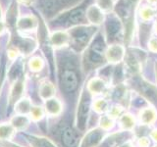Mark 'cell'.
Returning <instances> with one entry per match:
<instances>
[{"instance_id":"obj_1","label":"cell","mask_w":157,"mask_h":147,"mask_svg":"<svg viewBox=\"0 0 157 147\" xmlns=\"http://www.w3.org/2000/svg\"><path fill=\"white\" fill-rule=\"evenodd\" d=\"M25 76L23 75L17 78L16 81H14L11 88H10L9 95H8V105L10 107H14L15 104L24 97V92H25Z\"/></svg>"},{"instance_id":"obj_2","label":"cell","mask_w":157,"mask_h":147,"mask_svg":"<svg viewBox=\"0 0 157 147\" xmlns=\"http://www.w3.org/2000/svg\"><path fill=\"white\" fill-rule=\"evenodd\" d=\"M78 78L75 71L65 70L60 77V86L66 93H72L78 88Z\"/></svg>"},{"instance_id":"obj_3","label":"cell","mask_w":157,"mask_h":147,"mask_svg":"<svg viewBox=\"0 0 157 147\" xmlns=\"http://www.w3.org/2000/svg\"><path fill=\"white\" fill-rule=\"evenodd\" d=\"M16 27L18 31L21 32H33L38 27V20L33 15H26L17 20Z\"/></svg>"},{"instance_id":"obj_4","label":"cell","mask_w":157,"mask_h":147,"mask_svg":"<svg viewBox=\"0 0 157 147\" xmlns=\"http://www.w3.org/2000/svg\"><path fill=\"white\" fill-rule=\"evenodd\" d=\"M70 37L73 42V45L78 48H81L87 43L88 39L90 37V31H86V28H78L75 31H73L72 33H70Z\"/></svg>"},{"instance_id":"obj_5","label":"cell","mask_w":157,"mask_h":147,"mask_svg":"<svg viewBox=\"0 0 157 147\" xmlns=\"http://www.w3.org/2000/svg\"><path fill=\"white\" fill-rule=\"evenodd\" d=\"M49 40L53 48H62L68 45V43L71 41L70 33L66 31L53 32L49 36Z\"/></svg>"},{"instance_id":"obj_6","label":"cell","mask_w":157,"mask_h":147,"mask_svg":"<svg viewBox=\"0 0 157 147\" xmlns=\"http://www.w3.org/2000/svg\"><path fill=\"white\" fill-rule=\"evenodd\" d=\"M125 55V49L119 44H113L105 51V57L110 63H119L123 60Z\"/></svg>"},{"instance_id":"obj_7","label":"cell","mask_w":157,"mask_h":147,"mask_svg":"<svg viewBox=\"0 0 157 147\" xmlns=\"http://www.w3.org/2000/svg\"><path fill=\"white\" fill-rule=\"evenodd\" d=\"M86 18L92 24L98 26L104 21V13L102 12V10H100V8L96 4L90 5L86 11Z\"/></svg>"},{"instance_id":"obj_8","label":"cell","mask_w":157,"mask_h":147,"mask_svg":"<svg viewBox=\"0 0 157 147\" xmlns=\"http://www.w3.org/2000/svg\"><path fill=\"white\" fill-rule=\"evenodd\" d=\"M27 141L31 147H58L53 141L45 136L36 134H25Z\"/></svg>"},{"instance_id":"obj_9","label":"cell","mask_w":157,"mask_h":147,"mask_svg":"<svg viewBox=\"0 0 157 147\" xmlns=\"http://www.w3.org/2000/svg\"><path fill=\"white\" fill-rule=\"evenodd\" d=\"M63 105L61 101L56 97H52L47 99L44 103V111L45 114L50 117H57L62 113Z\"/></svg>"},{"instance_id":"obj_10","label":"cell","mask_w":157,"mask_h":147,"mask_svg":"<svg viewBox=\"0 0 157 147\" xmlns=\"http://www.w3.org/2000/svg\"><path fill=\"white\" fill-rule=\"evenodd\" d=\"M139 121L140 125L151 126L157 121V111L152 107H145L140 111Z\"/></svg>"},{"instance_id":"obj_11","label":"cell","mask_w":157,"mask_h":147,"mask_svg":"<svg viewBox=\"0 0 157 147\" xmlns=\"http://www.w3.org/2000/svg\"><path fill=\"white\" fill-rule=\"evenodd\" d=\"M10 124L12 125L16 131H24L27 130V127L31 124V118L29 117V115L17 114L11 119Z\"/></svg>"},{"instance_id":"obj_12","label":"cell","mask_w":157,"mask_h":147,"mask_svg":"<svg viewBox=\"0 0 157 147\" xmlns=\"http://www.w3.org/2000/svg\"><path fill=\"white\" fill-rule=\"evenodd\" d=\"M55 93H56L55 86H54V85L50 81H43L40 83V85H39L38 94H39V97L44 101H46L47 99H50L52 97H55Z\"/></svg>"},{"instance_id":"obj_13","label":"cell","mask_w":157,"mask_h":147,"mask_svg":"<svg viewBox=\"0 0 157 147\" xmlns=\"http://www.w3.org/2000/svg\"><path fill=\"white\" fill-rule=\"evenodd\" d=\"M87 92L92 95H98L104 92L106 82L100 77H93L87 83Z\"/></svg>"},{"instance_id":"obj_14","label":"cell","mask_w":157,"mask_h":147,"mask_svg":"<svg viewBox=\"0 0 157 147\" xmlns=\"http://www.w3.org/2000/svg\"><path fill=\"white\" fill-rule=\"evenodd\" d=\"M61 140L65 147H75L78 143V136L71 127H65L61 131Z\"/></svg>"},{"instance_id":"obj_15","label":"cell","mask_w":157,"mask_h":147,"mask_svg":"<svg viewBox=\"0 0 157 147\" xmlns=\"http://www.w3.org/2000/svg\"><path fill=\"white\" fill-rule=\"evenodd\" d=\"M14 108H15V112H16L17 114L29 115V112H31L33 108V104H32V101L29 100V98L23 97L22 99H20L16 104H15Z\"/></svg>"},{"instance_id":"obj_16","label":"cell","mask_w":157,"mask_h":147,"mask_svg":"<svg viewBox=\"0 0 157 147\" xmlns=\"http://www.w3.org/2000/svg\"><path fill=\"white\" fill-rule=\"evenodd\" d=\"M15 129L10 123H3L0 124V141H10L15 134Z\"/></svg>"},{"instance_id":"obj_17","label":"cell","mask_w":157,"mask_h":147,"mask_svg":"<svg viewBox=\"0 0 157 147\" xmlns=\"http://www.w3.org/2000/svg\"><path fill=\"white\" fill-rule=\"evenodd\" d=\"M98 138H99V132H98V130H91L83 137L80 147H93L97 143Z\"/></svg>"},{"instance_id":"obj_18","label":"cell","mask_w":157,"mask_h":147,"mask_svg":"<svg viewBox=\"0 0 157 147\" xmlns=\"http://www.w3.org/2000/svg\"><path fill=\"white\" fill-rule=\"evenodd\" d=\"M136 126L135 117L127 113L120 117V126L124 130H132Z\"/></svg>"},{"instance_id":"obj_19","label":"cell","mask_w":157,"mask_h":147,"mask_svg":"<svg viewBox=\"0 0 157 147\" xmlns=\"http://www.w3.org/2000/svg\"><path fill=\"white\" fill-rule=\"evenodd\" d=\"M29 70L33 73H38L40 72L44 68V61L43 59L39 56H34L29 59Z\"/></svg>"},{"instance_id":"obj_20","label":"cell","mask_w":157,"mask_h":147,"mask_svg":"<svg viewBox=\"0 0 157 147\" xmlns=\"http://www.w3.org/2000/svg\"><path fill=\"white\" fill-rule=\"evenodd\" d=\"M92 107L93 110H94L96 113H104L107 112L109 107H108V101L105 99V98H97L94 101L92 102Z\"/></svg>"},{"instance_id":"obj_21","label":"cell","mask_w":157,"mask_h":147,"mask_svg":"<svg viewBox=\"0 0 157 147\" xmlns=\"http://www.w3.org/2000/svg\"><path fill=\"white\" fill-rule=\"evenodd\" d=\"M44 115H45L44 108H42L40 106H33L29 116L31 118V120H33L34 122H38L43 119Z\"/></svg>"},{"instance_id":"obj_22","label":"cell","mask_w":157,"mask_h":147,"mask_svg":"<svg viewBox=\"0 0 157 147\" xmlns=\"http://www.w3.org/2000/svg\"><path fill=\"white\" fill-rule=\"evenodd\" d=\"M86 19V12L82 9H78L71 13L70 17H69V21L72 24H78L82 23Z\"/></svg>"},{"instance_id":"obj_23","label":"cell","mask_w":157,"mask_h":147,"mask_svg":"<svg viewBox=\"0 0 157 147\" xmlns=\"http://www.w3.org/2000/svg\"><path fill=\"white\" fill-rule=\"evenodd\" d=\"M23 65L22 63L17 62L15 65L12 67V69L9 72V77L11 78V81H16L17 78H19L20 77L23 76Z\"/></svg>"},{"instance_id":"obj_24","label":"cell","mask_w":157,"mask_h":147,"mask_svg":"<svg viewBox=\"0 0 157 147\" xmlns=\"http://www.w3.org/2000/svg\"><path fill=\"white\" fill-rule=\"evenodd\" d=\"M96 5L102 10L103 13L111 12L114 8V0H96Z\"/></svg>"},{"instance_id":"obj_25","label":"cell","mask_w":157,"mask_h":147,"mask_svg":"<svg viewBox=\"0 0 157 147\" xmlns=\"http://www.w3.org/2000/svg\"><path fill=\"white\" fill-rule=\"evenodd\" d=\"M154 10L152 9L150 6H144L140 11V19L142 21H150L152 20V18L154 17Z\"/></svg>"},{"instance_id":"obj_26","label":"cell","mask_w":157,"mask_h":147,"mask_svg":"<svg viewBox=\"0 0 157 147\" xmlns=\"http://www.w3.org/2000/svg\"><path fill=\"white\" fill-rule=\"evenodd\" d=\"M124 112V107L121 106L120 104H116L114 106H112L111 108L109 107V109L107 111V115L109 116L111 119L115 120L117 118H120L121 114Z\"/></svg>"},{"instance_id":"obj_27","label":"cell","mask_w":157,"mask_h":147,"mask_svg":"<svg viewBox=\"0 0 157 147\" xmlns=\"http://www.w3.org/2000/svg\"><path fill=\"white\" fill-rule=\"evenodd\" d=\"M99 124L102 130H109L114 126V120L111 119V118L106 114V115H103L100 118Z\"/></svg>"},{"instance_id":"obj_28","label":"cell","mask_w":157,"mask_h":147,"mask_svg":"<svg viewBox=\"0 0 157 147\" xmlns=\"http://www.w3.org/2000/svg\"><path fill=\"white\" fill-rule=\"evenodd\" d=\"M148 48L150 51L157 53V36H153L149 39Z\"/></svg>"},{"instance_id":"obj_29","label":"cell","mask_w":157,"mask_h":147,"mask_svg":"<svg viewBox=\"0 0 157 147\" xmlns=\"http://www.w3.org/2000/svg\"><path fill=\"white\" fill-rule=\"evenodd\" d=\"M150 140L148 137H140L137 141V146L139 147H149Z\"/></svg>"},{"instance_id":"obj_30","label":"cell","mask_w":157,"mask_h":147,"mask_svg":"<svg viewBox=\"0 0 157 147\" xmlns=\"http://www.w3.org/2000/svg\"><path fill=\"white\" fill-rule=\"evenodd\" d=\"M58 1L62 5V6L68 7V6H71V5L77 4L78 0H58Z\"/></svg>"},{"instance_id":"obj_31","label":"cell","mask_w":157,"mask_h":147,"mask_svg":"<svg viewBox=\"0 0 157 147\" xmlns=\"http://www.w3.org/2000/svg\"><path fill=\"white\" fill-rule=\"evenodd\" d=\"M1 145L3 147H22L18 144H15V143H12V142L10 141H4V142H1Z\"/></svg>"},{"instance_id":"obj_32","label":"cell","mask_w":157,"mask_h":147,"mask_svg":"<svg viewBox=\"0 0 157 147\" xmlns=\"http://www.w3.org/2000/svg\"><path fill=\"white\" fill-rule=\"evenodd\" d=\"M150 137L152 139H153L155 142H157V129L153 130L151 132H150Z\"/></svg>"},{"instance_id":"obj_33","label":"cell","mask_w":157,"mask_h":147,"mask_svg":"<svg viewBox=\"0 0 157 147\" xmlns=\"http://www.w3.org/2000/svg\"><path fill=\"white\" fill-rule=\"evenodd\" d=\"M3 81H4V71L1 70V71H0V91H1V87H2Z\"/></svg>"},{"instance_id":"obj_34","label":"cell","mask_w":157,"mask_h":147,"mask_svg":"<svg viewBox=\"0 0 157 147\" xmlns=\"http://www.w3.org/2000/svg\"><path fill=\"white\" fill-rule=\"evenodd\" d=\"M119 147H135V144L132 143V142H131V141H128V142H125L124 144H122Z\"/></svg>"},{"instance_id":"obj_35","label":"cell","mask_w":157,"mask_h":147,"mask_svg":"<svg viewBox=\"0 0 157 147\" xmlns=\"http://www.w3.org/2000/svg\"><path fill=\"white\" fill-rule=\"evenodd\" d=\"M127 2L129 5H136L140 2V0H127Z\"/></svg>"},{"instance_id":"obj_36","label":"cell","mask_w":157,"mask_h":147,"mask_svg":"<svg viewBox=\"0 0 157 147\" xmlns=\"http://www.w3.org/2000/svg\"><path fill=\"white\" fill-rule=\"evenodd\" d=\"M4 29H5V24L2 21H0V36H1L2 32H4Z\"/></svg>"},{"instance_id":"obj_37","label":"cell","mask_w":157,"mask_h":147,"mask_svg":"<svg viewBox=\"0 0 157 147\" xmlns=\"http://www.w3.org/2000/svg\"><path fill=\"white\" fill-rule=\"evenodd\" d=\"M147 2H148L149 4H157V0H147Z\"/></svg>"},{"instance_id":"obj_38","label":"cell","mask_w":157,"mask_h":147,"mask_svg":"<svg viewBox=\"0 0 157 147\" xmlns=\"http://www.w3.org/2000/svg\"><path fill=\"white\" fill-rule=\"evenodd\" d=\"M2 19V8H1V5H0V21Z\"/></svg>"},{"instance_id":"obj_39","label":"cell","mask_w":157,"mask_h":147,"mask_svg":"<svg viewBox=\"0 0 157 147\" xmlns=\"http://www.w3.org/2000/svg\"><path fill=\"white\" fill-rule=\"evenodd\" d=\"M154 29H155V32L157 34V24H155V27H154Z\"/></svg>"},{"instance_id":"obj_40","label":"cell","mask_w":157,"mask_h":147,"mask_svg":"<svg viewBox=\"0 0 157 147\" xmlns=\"http://www.w3.org/2000/svg\"><path fill=\"white\" fill-rule=\"evenodd\" d=\"M22 1H24V2H27V1H28V0H22Z\"/></svg>"},{"instance_id":"obj_41","label":"cell","mask_w":157,"mask_h":147,"mask_svg":"<svg viewBox=\"0 0 157 147\" xmlns=\"http://www.w3.org/2000/svg\"><path fill=\"white\" fill-rule=\"evenodd\" d=\"M153 147H157V145H155V146H153Z\"/></svg>"}]
</instances>
